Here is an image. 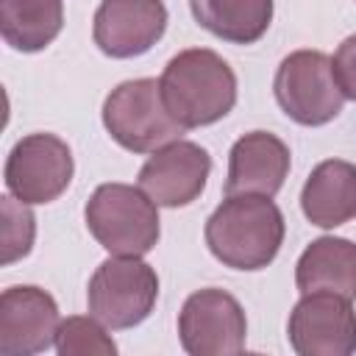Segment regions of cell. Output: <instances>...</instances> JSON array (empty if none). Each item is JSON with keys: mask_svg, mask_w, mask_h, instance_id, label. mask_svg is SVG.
<instances>
[{"mask_svg": "<svg viewBox=\"0 0 356 356\" xmlns=\"http://www.w3.org/2000/svg\"><path fill=\"white\" fill-rule=\"evenodd\" d=\"M286 337L298 356H350L356 350V312L337 292H306L289 312Z\"/></svg>", "mask_w": 356, "mask_h": 356, "instance_id": "cell-9", "label": "cell"}, {"mask_svg": "<svg viewBox=\"0 0 356 356\" xmlns=\"http://www.w3.org/2000/svg\"><path fill=\"white\" fill-rule=\"evenodd\" d=\"M300 209L317 228H337L356 217V164L342 159L320 161L303 184Z\"/></svg>", "mask_w": 356, "mask_h": 356, "instance_id": "cell-14", "label": "cell"}, {"mask_svg": "<svg viewBox=\"0 0 356 356\" xmlns=\"http://www.w3.org/2000/svg\"><path fill=\"white\" fill-rule=\"evenodd\" d=\"M0 214H3V264H14L17 259L28 256L36 236V217L31 211V203H22L14 195L0 197Z\"/></svg>", "mask_w": 356, "mask_h": 356, "instance_id": "cell-19", "label": "cell"}, {"mask_svg": "<svg viewBox=\"0 0 356 356\" xmlns=\"http://www.w3.org/2000/svg\"><path fill=\"white\" fill-rule=\"evenodd\" d=\"M331 70H334L339 92L348 100H356V33L342 39V44L337 47V53L331 58Z\"/></svg>", "mask_w": 356, "mask_h": 356, "instance_id": "cell-20", "label": "cell"}, {"mask_svg": "<svg viewBox=\"0 0 356 356\" xmlns=\"http://www.w3.org/2000/svg\"><path fill=\"white\" fill-rule=\"evenodd\" d=\"M167 31L161 0H100L92 19V39L108 58H136Z\"/></svg>", "mask_w": 356, "mask_h": 356, "instance_id": "cell-11", "label": "cell"}, {"mask_svg": "<svg viewBox=\"0 0 356 356\" xmlns=\"http://www.w3.org/2000/svg\"><path fill=\"white\" fill-rule=\"evenodd\" d=\"M295 284L306 292H337L356 300V242L345 236L314 239L295 264Z\"/></svg>", "mask_w": 356, "mask_h": 356, "instance_id": "cell-15", "label": "cell"}, {"mask_svg": "<svg viewBox=\"0 0 356 356\" xmlns=\"http://www.w3.org/2000/svg\"><path fill=\"white\" fill-rule=\"evenodd\" d=\"M200 28L231 44L259 42L273 22V0H189Z\"/></svg>", "mask_w": 356, "mask_h": 356, "instance_id": "cell-16", "label": "cell"}, {"mask_svg": "<svg viewBox=\"0 0 356 356\" xmlns=\"http://www.w3.org/2000/svg\"><path fill=\"white\" fill-rule=\"evenodd\" d=\"M56 298L42 286H8L0 295V356H33L56 345Z\"/></svg>", "mask_w": 356, "mask_h": 356, "instance_id": "cell-12", "label": "cell"}, {"mask_svg": "<svg viewBox=\"0 0 356 356\" xmlns=\"http://www.w3.org/2000/svg\"><path fill=\"white\" fill-rule=\"evenodd\" d=\"M178 339L192 356L242 353L248 339V317L242 303L217 286L192 292L178 312Z\"/></svg>", "mask_w": 356, "mask_h": 356, "instance_id": "cell-8", "label": "cell"}, {"mask_svg": "<svg viewBox=\"0 0 356 356\" xmlns=\"http://www.w3.org/2000/svg\"><path fill=\"white\" fill-rule=\"evenodd\" d=\"M273 92L281 111L309 128L331 122L345 106L331 58L323 50H295L284 56L273 78Z\"/></svg>", "mask_w": 356, "mask_h": 356, "instance_id": "cell-6", "label": "cell"}, {"mask_svg": "<svg viewBox=\"0 0 356 356\" xmlns=\"http://www.w3.org/2000/svg\"><path fill=\"white\" fill-rule=\"evenodd\" d=\"M103 125L131 153H153L186 131L167 111L156 78H134L114 86L103 100Z\"/></svg>", "mask_w": 356, "mask_h": 356, "instance_id": "cell-4", "label": "cell"}, {"mask_svg": "<svg viewBox=\"0 0 356 356\" xmlns=\"http://www.w3.org/2000/svg\"><path fill=\"white\" fill-rule=\"evenodd\" d=\"M286 222L267 195H225L206 220L211 256L231 270H264L281 250Z\"/></svg>", "mask_w": 356, "mask_h": 356, "instance_id": "cell-1", "label": "cell"}, {"mask_svg": "<svg viewBox=\"0 0 356 356\" xmlns=\"http://www.w3.org/2000/svg\"><path fill=\"white\" fill-rule=\"evenodd\" d=\"M159 89L167 111L186 131L222 120L236 103V75L231 64L209 47L175 53L161 70Z\"/></svg>", "mask_w": 356, "mask_h": 356, "instance_id": "cell-2", "label": "cell"}, {"mask_svg": "<svg viewBox=\"0 0 356 356\" xmlns=\"http://www.w3.org/2000/svg\"><path fill=\"white\" fill-rule=\"evenodd\" d=\"M289 147L270 131L239 136L228 153L225 195H267L275 197L289 175Z\"/></svg>", "mask_w": 356, "mask_h": 356, "instance_id": "cell-13", "label": "cell"}, {"mask_svg": "<svg viewBox=\"0 0 356 356\" xmlns=\"http://www.w3.org/2000/svg\"><path fill=\"white\" fill-rule=\"evenodd\" d=\"M159 298V275L142 256H108L86 286L89 314L106 328H134L150 317Z\"/></svg>", "mask_w": 356, "mask_h": 356, "instance_id": "cell-5", "label": "cell"}, {"mask_svg": "<svg viewBox=\"0 0 356 356\" xmlns=\"http://www.w3.org/2000/svg\"><path fill=\"white\" fill-rule=\"evenodd\" d=\"M75 161L70 145L56 134H28L14 142L6 159L3 181L14 197L39 206L58 200L72 184Z\"/></svg>", "mask_w": 356, "mask_h": 356, "instance_id": "cell-7", "label": "cell"}, {"mask_svg": "<svg viewBox=\"0 0 356 356\" xmlns=\"http://www.w3.org/2000/svg\"><path fill=\"white\" fill-rule=\"evenodd\" d=\"M56 350L61 356H114L117 345L97 317H67L56 331Z\"/></svg>", "mask_w": 356, "mask_h": 356, "instance_id": "cell-18", "label": "cell"}, {"mask_svg": "<svg viewBox=\"0 0 356 356\" xmlns=\"http://www.w3.org/2000/svg\"><path fill=\"white\" fill-rule=\"evenodd\" d=\"M64 28L61 0H0L3 42L19 53L44 50Z\"/></svg>", "mask_w": 356, "mask_h": 356, "instance_id": "cell-17", "label": "cell"}, {"mask_svg": "<svg viewBox=\"0 0 356 356\" xmlns=\"http://www.w3.org/2000/svg\"><path fill=\"white\" fill-rule=\"evenodd\" d=\"M89 234L111 256H145L161 236L159 206L142 186L100 184L83 209Z\"/></svg>", "mask_w": 356, "mask_h": 356, "instance_id": "cell-3", "label": "cell"}, {"mask_svg": "<svg viewBox=\"0 0 356 356\" xmlns=\"http://www.w3.org/2000/svg\"><path fill=\"white\" fill-rule=\"evenodd\" d=\"M209 172H211L209 150L195 142L175 139L153 150V156L142 164L136 184L147 192V197L156 206L181 209L203 195Z\"/></svg>", "mask_w": 356, "mask_h": 356, "instance_id": "cell-10", "label": "cell"}]
</instances>
